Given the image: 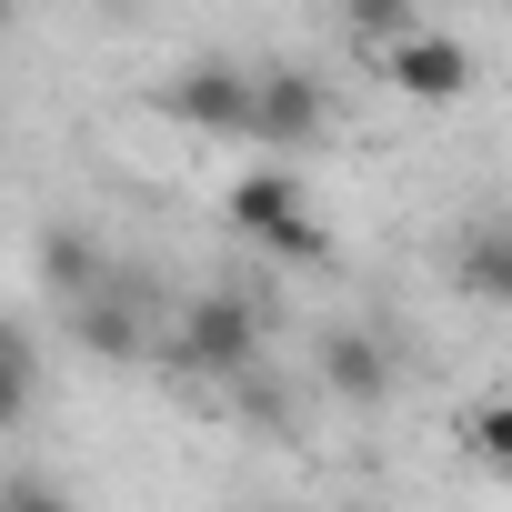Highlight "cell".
Wrapping results in <instances>:
<instances>
[{"instance_id": "cell-6", "label": "cell", "mask_w": 512, "mask_h": 512, "mask_svg": "<svg viewBox=\"0 0 512 512\" xmlns=\"http://www.w3.org/2000/svg\"><path fill=\"white\" fill-rule=\"evenodd\" d=\"M332 131V91L312 81V71H262V101H251V141L262 151H302V141H322Z\"/></svg>"}, {"instance_id": "cell-12", "label": "cell", "mask_w": 512, "mask_h": 512, "mask_svg": "<svg viewBox=\"0 0 512 512\" xmlns=\"http://www.w3.org/2000/svg\"><path fill=\"white\" fill-rule=\"evenodd\" d=\"M0 512H81L51 472H0Z\"/></svg>"}, {"instance_id": "cell-9", "label": "cell", "mask_w": 512, "mask_h": 512, "mask_svg": "<svg viewBox=\"0 0 512 512\" xmlns=\"http://www.w3.org/2000/svg\"><path fill=\"white\" fill-rule=\"evenodd\" d=\"M452 282L492 312H512V211H482L462 241H452Z\"/></svg>"}, {"instance_id": "cell-1", "label": "cell", "mask_w": 512, "mask_h": 512, "mask_svg": "<svg viewBox=\"0 0 512 512\" xmlns=\"http://www.w3.org/2000/svg\"><path fill=\"white\" fill-rule=\"evenodd\" d=\"M221 221L241 231V241H262L272 262H332V231L312 221V201H302V171H241L231 181V201H221Z\"/></svg>"}, {"instance_id": "cell-7", "label": "cell", "mask_w": 512, "mask_h": 512, "mask_svg": "<svg viewBox=\"0 0 512 512\" xmlns=\"http://www.w3.org/2000/svg\"><path fill=\"white\" fill-rule=\"evenodd\" d=\"M382 61V81L402 91V101H462L472 91V51L452 41V31H402L392 51H372Z\"/></svg>"}, {"instance_id": "cell-2", "label": "cell", "mask_w": 512, "mask_h": 512, "mask_svg": "<svg viewBox=\"0 0 512 512\" xmlns=\"http://www.w3.org/2000/svg\"><path fill=\"white\" fill-rule=\"evenodd\" d=\"M171 362L201 372V382H241L251 362H262V302H251V292H201V302H181Z\"/></svg>"}, {"instance_id": "cell-5", "label": "cell", "mask_w": 512, "mask_h": 512, "mask_svg": "<svg viewBox=\"0 0 512 512\" xmlns=\"http://www.w3.org/2000/svg\"><path fill=\"white\" fill-rule=\"evenodd\" d=\"M322 392L342 402V412H382L392 402V382H402V352L372 332V322H342V332H322Z\"/></svg>"}, {"instance_id": "cell-4", "label": "cell", "mask_w": 512, "mask_h": 512, "mask_svg": "<svg viewBox=\"0 0 512 512\" xmlns=\"http://www.w3.org/2000/svg\"><path fill=\"white\" fill-rule=\"evenodd\" d=\"M71 342L91 362H141L151 352V282L141 272H111L91 302H71Z\"/></svg>"}, {"instance_id": "cell-3", "label": "cell", "mask_w": 512, "mask_h": 512, "mask_svg": "<svg viewBox=\"0 0 512 512\" xmlns=\"http://www.w3.org/2000/svg\"><path fill=\"white\" fill-rule=\"evenodd\" d=\"M251 101H262V71H241V61H181L161 81V111L191 141H251Z\"/></svg>"}, {"instance_id": "cell-8", "label": "cell", "mask_w": 512, "mask_h": 512, "mask_svg": "<svg viewBox=\"0 0 512 512\" xmlns=\"http://www.w3.org/2000/svg\"><path fill=\"white\" fill-rule=\"evenodd\" d=\"M31 272H41V292L71 312V302H91L101 282H111V262H101V241H91V221H41V241H31Z\"/></svg>"}, {"instance_id": "cell-11", "label": "cell", "mask_w": 512, "mask_h": 512, "mask_svg": "<svg viewBox=\"0 0 512 512\" xmlns=\"http://www.w3.org/2000/svg\"><path fill=\"white\" fill-rule=\"evenodd\" d=\"M342 21H352V41H372V51H392L402 31H422L412 0H342Z\"/></svg>"}, {"instance_id": "cell-10", "label": "cell", "mask_w": 512, "mask_h": 512, "mask_svg": "<svg viewBox=\"0 0 512 512\" xmlns=\"http://www.w3.org/2000/svg\"><path fill=\"white\" fill-rule=\"evenodd\" d=\"M41 402H51V362H41L31 322L0 312V432H31V422H41Z\"/></svg>"}, {"instance_id": "cell-13", "label": "cell", "mask_w": 512, "mask_h": 512, "mask_svg": "<svg viewBox=\"0 0 512 512\" xmlns=\"http://www.w3.org/2000/svg\"><path fill=\"white\" fill-rule=\"evenodd\" d=\"M462 432H472V452H482L492 472H512V392H502V402H482Z\"/></svg>"}, {"instance_id": "cell-14", "label": "cell", "mask_w": 512, "mask_h": 512, "mask_svg": "<svg viewBox=\"0 0 512 512\" xmlns=\"http://www.w3.org/2000/svg\"><path fill=\"white\" fill-rule=\"evenodd\" d=\"M91 11H111V21H121V11H141V0H91Z\"/></svg>"}]
</instances>
